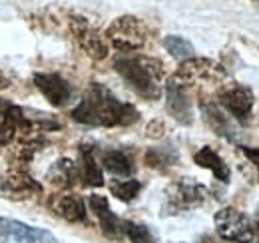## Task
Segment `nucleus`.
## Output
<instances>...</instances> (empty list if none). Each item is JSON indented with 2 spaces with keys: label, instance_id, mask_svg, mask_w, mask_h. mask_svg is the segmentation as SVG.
<instances>
[{
  "label": "nucleus",
  "instance_id": "f257e3e1",
  "mask_svg": "<svg viewBox=\"0 0 259 243\" xmlns=\"http://www.w3.org/2000/svg\"><path fill=\"white\" fill-rule=\"evenodd\" d=\"M72 118L84 126L116 128L132 126L134 122L140 120V114L132 104L120 102L106 86L94 82L88 94L72 110Z\"/></svg>",
  "mask_w": 259,
  "mask_h": 243
},
{
  "label": "nucleus",
  "instance_id": "f03ea898",
  "mask_svg": "<svg viewBox=\"0 0 259 243\" xmlns=\"http://www.w3.org/2000/svg\"><path fill=\"white\" fill-rule=\"evenodd\" d=\"M114 68L138 96L146 100H158L162 96L165 70L160 60L136 52H124L114 58Z\"/></svg>",
  "mask_w": 259,
  "mask_h": 243
},
{
  "label": "nucleus",
  "instance_id": "7ed1b4c3",
  "mask_svg": "<svg viewBox=\"0 0 259 243\" xmlns=\"http://www.w3.org/2000/svg\"><path fill=\"white\" fill-rule=\"evenodd\" d=\"M226 78V68L220 62L209 58H188L182 62L178 72L171 76V80L184 88H190L194 84H220Z\"/></svg>",
  "mask_w": 259,
  "mask_h": 243
},
{
  "label": "nucleus",
  "instance_id": "20e7f679",
  "mask_svg": "<svg viewBox=\"0 0 259 243\" xmlns=\"http://www.w3.org/2000/svg\"><path fill=\"white\" fill-rule=\"evenodd\" d=\"M207 199V187L194 178H180L165 189V210L169 213L190 212L203 206Z\"/></svg>",
  "mask_w": 259,
  "mask_h": 243
},
{
  "label": "nucleus",
  "instance_id": "39448f33",
  "mask_svg": "<svg viewBox=\"0 0 259 243\" xmlns=\"http://www.w3.org/2000/svg\"><path fill=\"white\" fill-rule=\"evenodd\" d=\"M106 38L110 40V44L114 48H118L122 52H136L146 46L148 28L136 16H120L108 26Z\"/></svg>",
  "mask_w": 259,
  "mask_h": 243
},
{
  "label": "nucleus",
  "instance_id": "423d86ee",
  "mask_svg": "<svg viewBox=\"0 0 259 243\" xmlns=\"http://www.w3.org/2000/svg\"><path fill=\"white\" fill-rule=\"evenodd\" d=\"M215 231L229 243H251L255 239L253 221L235 208H222L213 217Z\"/></svg>",
  "mask_w": 259,
  "mask_h": 243
},
{
  "label": "nucleus",
  "instance_id": "0eeeda50",
  "mask_svg": "<svg viewBox=\"0 0 259 243\" xmlns=\"http://www.w3.org/2000/svg\"><path fill=\"white\" fill-rule=\"evenodd\" d=\"M44 130L38 126V122H32L20 106H14L8 100L0 102V146H6L18 136H30L32 132Z\"/></svg>",
  "mask_w": 259,
  "mask_h": 243
},
{
  "label": "nucleus",
  "instance_id": "6e6552de",
  "mask_svg": "<svg viewBox=\"0 0 259 243\" xmlns=\"http://www.w3.org/2000/svg\"><path fill=\"white\" fill-rule=\"evenodd\" d=\"M70 30L74 34V40L78 46L94 60H104L108 56V40L102 36L98 28H94L86 18L74 16L70 20Z\"/></svg>",
  "mask_w": 259,
  "mask_h": 243
},
{
  "label": "nucleus",
  "instance_id": "1a4fd4ad",
  "mask_svg": "<svg viewBox=\"0 0 259 243\" xmlns=\"http://www.w3.org/2000/svg\"><path fill=\"white\" fill-rule=\"evenodd\" d=\"M0 243H58L56 237L40 227L0 217Z\"/></svg>",
  "mask_w": 259,
  "mask_h": 243
},
{
  "label": "nucleus",
  "instance_id": "9d476101",
  "mask_svg": "<svg viewBox=\"0 0 259 243\" xmlns=\"http://www.w3.org/2000/svg\"><path fill=\"white\" fill-rule=\"evenodd\" d=\"M253 102H255L253 92L243 84H231V86L224 88L220 94V104L241 124L249 120L251 110H253Z\"/></svg>",
  "mask_w": 259,
  "mask_h": 243
},
{
  "label": "nucleus",
  "instance_id": "9b49d317",
  "mask_svg": "<svg viewBox=\"0 0 259 243\" xmlns=\"http://www.w3.org/2000/svg\"><path fill=\"white\" fill-rule=\"evenodd\" d=\"M188 88L180 86L178 82H174L171 78L167 80V86H165V108L169 112V116L176 122L184 124V126H190L194 122V112H192V102L188 98Z\"/></svg>",
  "mask_w": 259,
  "mask_h": 243
},
{
  "label": "nucleus",
  "instance_id": "f8f14e48",
  "mask_svg": "<svg viewBox=\"0 0 259 243\" xmlns=\"http://www.w3.org/2000/svg\"><path fill=\"white\" fill-rule=\"evenodd\" d=\"M34 84L52 106H64L72 98V86L58 74H36Z\"/></svg>",
  "mask_w": 259,
  "mask_h": 243
},
{
  "label": "nucleus",
  "instance_id": "ddd939ff",
  "mask_svg": "<svg viewBox=\"0 0 259 243\" xmlns=\"http://www.w3.org/2000/svg\"><path fill=\"white\" fill-rule=\"evenodd\" d=\"M88 204H90V210L94 212V215L100 221V227H102L104 235H108L112 239H118V237L124 235V221H120L118 215L112 212V208H110V204L104 195H98V193L90 195Z\"/></svg>",
  "mask_w": 259,
  "mask_h": 243
},
{
  "label": "nucleus",
  "instance_id": "4468645a",
  "mask_svg": "<svg viewBox=\"0 0 259 243\" xmlns=\"http://www.w3.org/2000/svg\"><path fill=\"white\" fill-rule=\"evenodd\" d=\"M50 208L56 215L70 223H84L86 221V206L80 195L76 193H60L50 199Z\"/></svg>",
  "mask_w": 259,
  "mask_h": 243
},
{
  "label": "nucleus",
  "instance_id": "2eb2a0df",
  "mask_svg": "<svg viewBox=\"0 0 259 243\" xmlns=\"http://www.w3.org/2000/svg\"><path fill=\"white\" fill-rule=\"evenodd\" d=\"M2 189L18 197H30L36 193H42V185L32 180L24 170H12L10 174H6V178L2 180Z\"/></svg>",
  "mask_w": 259,
  "mask_h": 243
},
{
  "label": "nucleus",
  "instance_id": "dca6fc26",
  "mask_svg": "<svg viewBox=\"0 0 259 243\" xmlns=\"http://www.w3.org/2000/svg\"><path fill=\"white\" fill-rule=\"evenodd\" d=\"M201 114L203 120L207 122V126L218 134L224 136L227 140H235V126L229 120V116H226V112L218 106V104H209V102H201Z\"/></svg>",
  "mask_w": 259,
  "mask_h": 243
},
{
  "label": "nucleus",
  "instance_id": "f3484780",
  "mask_svg": "<svg viewBox=\"0 0 259 243\" xmlns=\"http://www.w3.org/2000/svg\"><path fill=\"white\" fill-rule=\"evenodd\" d=\"M76 166H78V178L82 180L84 185H88V187L104 185L102 168L98 166L96 157H94V150L90 146H82V150H80V164H76Z\"/></svg>",
  "mask_w": 259,
  "mask_h": 243
},
{
  "label": "nucleus",
  "instance_id": "a211bd4d",
  "mask_svg": "<svg viewBox=\"0 0 259 243\" xmlns=\"http://www.w3.org/2000/svg\"><path fill=\"white\" fill-rule=\"evenodd\" d=\"M194 161L199 168L209 170V172L215 176V180H220V182H224V183L229 182V178H231L229 166H227L226 161H224V157L215 152L213 148L203 146V148L194 155Z\"/></svg>",
  "mask_w": 259,
  "mask_h": 243
},
{
  "label": "nucleus",
  "instance_id": "6ab92c4d",
  "mask_svg": "<svg viewBox=\"0 0 259 243\" xmlns=\"http://www.w3.org/2000/svg\"><path fill=\"white\" fill-rule=\"evenodd\" d=\"M48 182L56 187H72L74 183L78 182V166L72 159H60L56 161L50 170H48Z\"/></svg>",
  "mask_w": 259,
  "mask_h": 243
},
{
  "label": "nucleus",
  "instance_id": "aec40b11",
  "mask_svg": "<svg viewBox=\"0 0 259 243\" xmlns=\"http://www.w3.org/2000/svg\"><path fill=\"white\" fill-rule=\"evenodd\" d=\"M102 166L114 174V176H120V178H128L134 174V164L130 159V155H126L120 150H112V152H106L102 157Z\"/></svg>",
  "mask_w": 259,
  "mask_h": 243
},
{
  "label": "nucleus",
  "instance_id": "412c9836",
  "mask_svg": "<svg viewBox=\"0 0 259 243\" xmlns=\"http://www.w3.org/2000/svg\"><path fill=\"white\" fill-rule=\"evenodd\" d=\"M146 164L150 168H156V170H165V168L178 164V152L171 146L152 148L146 152Z\"/></svg>",
  "mask_w": 259,
  "mask_h": 243
},
{
  "label": "nucleus",
  "instance_id": "4be33fe9",
  "mask_svg": "<svg viewBox=\"0 0 259 243\" xmlns=\"http://www.w3.org/2000/svg\"><path fill=\"white\" fill-rule=\"evenodd\" d=\"M163 46H165V50H167L174 58H178V60L194 58V44H192L190 40H186L184 36H176V34L165 36V38H163Z\"/></svg>",
  "mask_w": 259,
  "mask_h": 243
},
{
  "label": "nucleus",
  "instance_id": "5701e85b",
  "mask_svg": "<svg viewBox=\"0 0 259 243\" xmlns=\"http://www.w3.org/2000/svg\"><path fill=\"white\" fill-rule=\"evenodd\" d=\"M140 189H142V183L138 180H118V182L110 183L112 195H116L120 201H126V204L134 201L138 197Z\"/></svg>",
  "mask_w": 259,
  "mask_h": 243
},
{
  "label": "nucleus",
  "instance_id": "b1692460",
  "mask_svg": "<svg viewBox=\"0 0 259 243\" xmlns=\"http://www.w3.org/2000/svg\"><path fill=\"white\" fill-rule=\"evenodd\" d=\"M124 235L132 243H154V235L148 225L136 223V221H124Z\"/></svg>",
  "mask_w": 259,
  "mask_h": 243
},
{
  "label": "nucleus",
  "instance_id": "393cba45",
  "mask_svg": "<svg viewBox=\"0 0 259 243\" xmlns=\"http://www.w3.org/2000/svg\"><path fill=\"white\" fill-rule=\"evenodd\" d=\"M241 152H243V155H245L251 164H255V168H257V176H259V148H247V146H241Z\"/></svg>",
  "mask_w": 259,
  "mask_h": 243
},
{
  "label": "nucleus",
  "instance_id": "a878e982",
  "mask_svg": "<svg viewBox=\"0 0 259 243\" xmlns=\"http://www.w3.org/2000/svg\"><path fill=\"white\" fill-rule=\"evenodd\" d=\"M148 136H150V138H162L163 136L162 122H152V124L148 126Z\"/></svg>",
  "mask_w": 259,
  "mask_h": 243
},
{
  "label": "nucleus",
  "instance_id": "bb28decb",
  "mask_svg": "<svg viewBox=\"0 0 259 243\" xmlns=\"http://www.w3.org/2000/svg\"><path fill=\"white\" fill-rule=\"evenodd\" d=\"M253 231H255V241L259 243V210L255 213V221H253Z\"/></svg>",
  "mask_w": 259,
  "mask_h": 243
},
{
  "label": "nucleus",
  "instance_id": "cd10ccee",
  "mask_svg": "<svg viewBox=\"0 0 259 243\" xmlns=\"http://www.w3.org/2000/svg\"><path fill=\"white\" fill-rule=\"evenodd\" d=\"M257 2H259V0H257Z\"/></svg>",
  "mask_w": 259,
  "mask_h": 243
}]
</instances>
